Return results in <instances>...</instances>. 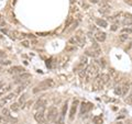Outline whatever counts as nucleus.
I'll use <instances>...</instances> for the list:
<instances>
[{
  "mask_svg": "<svg viewBox=\"0 0 132 124\" xmlns=\"http://www.w3.org/2000/svg\"><path fill=\"white\" fill-rule=\"evenodd\" d=\"M54 85H55V82H54L53 79H51V78L45 79V80L41 81L40 84L33 89V93H37L39 91H43V90H46V89H50V88H52Z\"/></svg>",
  "mask_w": 132,
  "mask_h": 124,
  "instance_id": "obj_1",
  "label": "nucleus"
},
{
  "mask_svg": "<svg viewBox=\"0 0 132 124\" xmlns=\"http://www.w3.org/2000/svg\"><path fill=\"white\" fill-rule=\"evenodd\" d=\"M85 70H86V77H85V79H86V80H89L90 78L97 76V74H98V71H99V67L96 64H92V65L88 66L87 68H85Z\"/></svg>",
  "mask_w": 132,
  "mask_h": 124,
  "instance_id": "obj_2",
  "label": "nucleus"
},
{
  "mask_svg": "<svg viewBox=\"0 0 132 124\" xmlns=\"http://www.w3.org/2000/svg\"><path fill=\"white\" fill-rule=\"evenodd\" d=\"M34 119L40 124H46V121H48L45 117V114H44V110H37L34 114Z\"/></svg>",
  "mask_w": 132,
  "mask_h": 124,
  "instance_id": "obj_3",
  "label": "nucleus"
},
{
  "mask_svg": "<svg viewBox=\"0 0 132 124\" xmlns=\"http://www.w3.org/2000/svg\"><path fill=\"white\" fill-rule=\"evenodd\" d=\"M103 86H105V84L102 82L100 75L96 76L95 79H94V82H93V90H100V89L103 88Z\"/></svg>",
  "mask_w": 132,
  "mask_h": 124,
  "instance_id": "obj_4",
  "label": "nucleus"
},
{
  "mask_svg": "<svg viewBox=\"0 0 132 124\" xmlns=\"http://www.w3.org/2000/svg\"><path fill=\"white\" fill-rule=\"evenodd\" d=\"M57 109L55 107H51L49 108V111H48V115H46V120L48 121H54L57 116Z\"/></svg>",
  "mask_w": 132,
  "mask_h": 124,
  "instance_id": "obj_5",
  "label": "nucleus"
},
{
  "mask_svg": "<svg viewBox=\"0 0 132 124\" xmlns=\"http://www.w3.org/2000/svg\"><path fill=\"white\" fill-rule=\"evenodd\" d=\"M98 11H99V13H101L103 15H108L110 13V11H111V6L109 4H107V2H102L100 5V8Z\"/></svg>",
  "mask_w": 132,
  "mask_h": 124,
  "instance_id": "obj_6",
  "label": "nucleus"
},
{
  "mask_svg": "<svg viewBox=\"0 0 132 124\" xmlns=\"http://www.w3.org/2000/svg\"><path fill=\"white\" fill-rule=\"evenodd\" d=\"M87 62H88V60H87V57H86V56H83V57H81V58H80L79 63H78V65H77L76 67L74 68V71L79 72L80 70H83V69H85L84 67L87 65Z\"/></svg>",
  "mask_w": 132,
  "mask_h": 124,
  "instance_id": "obj_7",
  "label": "nucleus"
},
{
  "mask_svg": "<svg viewBox=\"0 0 132 124\" xmlns=\"http://www.w3.org/2000/svg\"><path fill=\"white\" fill-rule=\"evenodd\" d=\"M92 109H93V103L83 102L81 103V106H80V115H84V114L88 113Z\"/></svg>",
  "mask_w": 132,
  "mask_h": 124,
  "instance_id": "obj_8",
  "label": "nucleus"
},
{
  "mask_svg": "<svg viewBox=\"0 0 132 124\" xmlns=\"http://www.w3.org/2000/svg\"><path fill=\"white\" fill-rule=\"evenodd\" d=\"M8 72L9 74H13V75H19V74H22V72H26V69L22 66H13V67L9 69Z\"/></svg>",
  "mask_w": 132,
  "mask_h": 124,
  "instance_id": "obj_9",
  "label": "nucleus"
},
{
  "mask_svg": "<svg viewBox=\"0 0 132 124\" xmlns=\"http://www.w3.org/2000/svg\"><path fill=\"white\" fill-rule=\"evenodd\" d=\"M78 103H79V102H78V100H74V102H73V104H72V107H71V111H70V120L71 121L74 120V116H75L76 111H77Z\"/></svg>",
  "mask_w": 132,
  "mask_h": 124,
  "instance_id": "obj_10",
  "label": "nucleus"
},
{
  "mask_svg": "<svg viewBox=\"0 0 132 124\" xmlns=\"http://www.w3.org/2000/svg\"><path fill=\"white\" fill-rule=\"evenodd\" d=\"M32 76L31 74H28V72H22V74H19L17 77H15V82H23L24 80H27V79L31 78Z\"/></svg>",
  "mask_w": 132,
  "mask_h": 124,
  "instance_id": "obj_11",
  "label": "nucleus"
},
{
  "mask_svg": "<svg viewBox=\"0 0 132 124\" xmlns=\"http://www.w3.org/2000/svg\"><path fill=\"white\" fill-rule=\"evenodd\" d=\"M46 100L45 99H40L39 101H36L35 106H34V109L35 110H45L46 107Z\"/></svg>",
  "mask_w": 132,
  "mask_h": 124,
  "instance_id": "obj_12",
  "label": "nucleus"
},
{
  "mask_svg": "<svg viewBox=\"0 0 132 124\" xmlns=\"http://www.w3.org/2000/svg\"><path fill=\"white\" fill-rule=\"evenodd\" d=\"M9 34H10V37H11V39H13V40L24 39V37H26V34L20 33V32H18V31H12V32H10Z\"/></svg>",
  "mask_w": 132,
  "mask_h": 124,
  "instance_id": "obj_13",
  "label": "nucleus"
},
{
  "mask_svg": "<svg viewBox=\"0 0 132 124\" xmlns=\"http://www.w3.org/2000/svg\"><path fill=\"white\" fill-rule=\"evenodd\" d=\"M130 82H124L123 85H121V92H122V96H125L128 94V92L130 91Z\"/></svg>",
  "mask_w": 132,
  "mask_h": 124,
  "instance_id": "obj_14",
  "label": "nucleus"
},
{
  "mask_svg": "<svg viewBox=\"0 0 132 124\" xmlns=\"http://www.w3.org/2000/svg\"><path fill=\"white\" fill-rule=\"evenodd\" d=\"M106 33L105 32H101V31H99V32H97L96 33V35H95V39L98 41V42H105L106 41Z\"/></svg>",
  "mask_w": 132,
  "mask_h": 124,
  "instance_id": "obj_15",
  "label": "nucleus"
},
{
  "mask_svg": "<svg viewBox=\"0 0 132 124\" xmlns=\"http://www.w3.org/2000/svg\"><path fill=\"white\" fill-rule=\"evenodd\" d=\"M75 39H76L77 45H79V46H84L85 43H86V39H85V36L80 35V34H78V35L75 36Z\"/></svg>",
  "mask_w": 132,
  "mask_h": 124,
  "instance_id": "obj_16",
  "label": "nucleus"
},
{
  "mask_svg": "<svg viewBox=\"0 0 132 124\" xmlns=\"http://www.w3.org/2000/svg\"><path fill=\"white\" fill-rule=\"evenodd\" d=\"M15 96H17V93H15V92H14V93H9L7 97H5V98H2V99H1V103H2V104L7 103L8 101H10V100H12V99H14Z\"/></svg>",
  "mask_w": 132,
  "mask_h": 124,
  "instance_id": "obj_17",
  "label": "nucleus"
},
{
  "mask_svg": "<svg viewBox=\"0 0 132 124\" xmlns=\"http://www.w3.org/2000/svg\"><path fill=\"white\" fill-rule=\"evenodd\" d=\"M96 24L101 28H108V22L103 19H96Z\"/></svg>",
  "mask_w": 132,
  "mask_h": 124,
  "instance_id": "obj_18",
  "label": "nucleus"
},
{
  "mask_svg": "<svg viewBox=\"0 0 132 124\" xmlns=\"http://www.w3.org/2000/svg\"><path fill=\"white\" fill-rule=\"evenodd\" d=\"M65 51L67 53H71V52H75V51H77V46L76 45H73V44H70L68 43L67 45L65 47Z\"/></svg>",
  "mask_w": 132,
  "mask_h": 124,
  "instance_id": "obj_19",
  "label": "nucleus"
},
{
  "mask_svg": "<svg viewBox=\"0 0 132 124\" xmlns=\"http://www.w3.org/2000/svg\"><path fill=\"white\" fill-rule=\"evenodd\" d=\"M100 77H101V80L103 84H108V82L110 81V79H111V77H110V75H107V74H101L100 75Z\"/></svg>",
  "mask_w": 132,
  "mask_h": 124,
  "instance_id": "obj_20",
  "label": "nucleus"
},
{
  "mask_svg": "<svg viewBox=\"0 0 132 124\" xmlns=\"http://www.w3.org/2000/svg\"><path fill=\"white\" fill-rule=\"evenodd\" d=\"M10 109H11V111H13V112H19V111H20V109H21V106H20L19 103L14 102V103L11 104Z\"/></svg>",
  "mask_w": 132,
  "mask_h": 124,
  "instance_id": "obj_21",
  "label": "nucleus"
},
{
  "mask_svg": "<svg viewBox=\"0 0 132 124\" xmlns=\"http://www.w3.org/2000/svg\"><path fill=\"white\" fill-rule=\"evenodd\" d=\"M122 24H123L124 27H131L132 28V19L124 18L123 21H122Z\"/></svg>",
  "mask_w": 132,
  "mask_h": 124,
  "instance_id": "obj_22",
  "label": "nucleus"
},
{
  "mask_svg": "<svg viewBox=\"0 0 132 124\" xmlns=\"http://www.w3.org/2000/svg\"><path fill=\"white\" fill-rule=\"evenodd\" d=\"M85 53H86V55H87V56H92V57H94V58L98 56V54H97L94 49H87Z\"/></svg>",
  "mask_w": 132,
  "mask_h": 124,
  "instance_id": "obj_23",
  "label": "nucleus"
},
{
  "mask_svg": "<svg viewBox=\"0 0 132 124\" xmlns=\"http://www.w3.org/2000/svg\"><path fill=\"white\" fill-rule=\"evenodd\" d=\"M28 85H29V82H23V84H22L21 86H19V87H18V89H17V91H15V93H19V92H20V91H22V90H24V89H26V87H27V86Z\"/></svg>",
  "mask_w": 132,
  "mask_h": 124,
  "instance_id": "obj_24",
  "label": "nucleus"
},
{
  "mask_svg": "<svg viewBox=\"0 0 132 124\" xmlns=\"http://www.w3.org/2000/svg\"><path fill=\"white\" fill-rule=\"evenodd\" d=\"M130 92H129V94H128V97L125 98V102L129 103V104H132V88H130Z\"/></svg>",
  "mask_w": 132,
  "mask_h": 124,
  "instance_id": "obj_25",
  "label": "nucleus"
},
{
  "mask_svg": "<svg viewBox=\"0 0 132 124\" xmlns=\"http://www.w3.org/2000/svg\"><path fill=\"white\" fill-rule=\"evenodd\" d=\"M96 65H99L101 68H105V66H106V63H105V59H98V60H96V63H95Z\"/></svg>",
  "mask_w": 132,
  "mask_h": 124,
  "instance_id": "obj_26",
  "label": "nucleus"
},
{
  "mask_svg": "<svg viewBox=\"0 0 132 124\" xmlns=\"http://www.w3.org/2000/svg\"><path fill=\"white\" fill-rule=\"evenodd\" d=\"M1 114H2V116H4V117H9V116H10V111L5 108V109H2Z\"/></svg>",
  "mask_w": 132,
  "mask_h": 124,
  "instance_id": "obj_27",
  "label": "nucleus"
},
{
  "mask_svg": "<svg viewBox=\"0 0 132 124\" xmlns=\"http://www.w3.org/2000/svg\"><path fill=\"white\" fill-rule=\"evenodd\" d=\"M128 39H129V35H128V34L122 33L121 35H119V41H120V42H124V41H127Z\"/></svg>",
  "mask_w": 132,
  "mask_h": 124,
  "instance_id": "obj_28",
  "label": "nucleus"
},
{
  "mask_svg": "<svg viewBox=\"0 0 132 124\" xmlns=\"http://www.w3.org/2000/svg\"><path fill=\"white\" fill-rule=\"evenodd\" d=\"M26 100H27V96L26 94H22L20 97V99H19V104H21V106H24V103H26Z\"/></svg>",
  "mask_w": 132,
  "mask_h": 124,
  "instance_id": "obj_29",
  "label": "nucleus"
},
{
  "mask_svg": "<svg viewBox=\"0 0 132 124\" xmlns=\"http://www.w3.org/2000/svg\"><path fill=\"white\" fill-rule=\"evenodd\" d=\"M115 93L117 94V96H122V92H121V86H117V87L115 88Z\"/></svg>",
  "mask_w": 132,
  "mask_h": 124,
  "instance_id": "obj_30",
  "label": "nucleus"
},
{
  "mask_svg": "<svg viewBox=\"0 0 132 124\" xmlns=\"http://www.w3.org/2000/svg\"><path fill=\"white\" fill-rule=\"evenodd\" d=\"M121 32L124 33V34H131L132 33V28H123L121 30Z\"/></svg>",
  "mask_w": 132,
  "mask_h": 124,
  "instance_id": "obj_31",
  "label": "nucleus"
},
{
  "mask_svg": "<svg viewBox=\"0 0 132 124\" xmlns=\"http://www.w3.org/2000/svg\"><path fill=\"white\" fill-rule=\"evenodd\" d=\"M66 111H67V102H66L64 106L62 108V112H61V115L65 117V114H66Z\"/></svg>",
  "mask_w": 132,
  "mask_h": 124,
  "instance_id": "obj_32",
  "label": "nucleus"
},
{
  "mask_svg": "<svg viewBox=\"0 0 132 124\" xmlns=\"http://www.w3.org/2000/svg\"><path fill=\"white\" fill-rule=\"evenodd\" d=\"M94 123H95V124H102L101 116H96L95 119H94Z\"/></svg>",
  "mask_w": 132,
  "mask_h": 124,
  "instance_id": "obj_33",
  "label": "nucleus"
},
{
  "mask_svg": "<svg viewBox=\"0 0 132 124\" xmlns=\"http://www.w3.org/2000/svg\"><path fill=\"white\" fill-rule=\"evenodd\" d=\"M72 22H73V18H72V17H68V18H67V21L65 22V27L68 28V27H70V25L72 24Z\"/></svg>",
  "mask_w": 132,
  "mask_h": 124,
  "instance_id": "obj_34",
  "label": "nucleus"
},
{
  "mask_svg": "<svg viewBox=\"0 0 132 124\" xmlns=\"http://www.w3.org/2000/svg\"><path fill=\"white\" fill-rule=\"evenodd\" d=\"M0 64H1V65H6V66L11 65V60H0Z\"/></svg>",
  "mask_w": 132,
  "mask_h": 124,
  "instance_id": "obj_35",
  "label": "nucleus"
},
{
  "mask_svg": "<svg viewBox=\"0 0 132 124\" xmlns=\"http://www.w3.org/2000/svg\"><path fill=\"white\" fill-rule=\"evenodd\" d=\"M4 87H5V82L2 80H0V94L4 92Z\"/></svg>",
  "mask_w": 132,
  "mask_h": 124,
  "instance_id": "obj_36",
  "label": "nucleus"
},
{
  "mask_svg": "<svg viewBox=\"0 0 132 124\" xmlns=\"http://www.w3.org/2000/svg\"><path fill=\"white\" fill-rule=\"evenodd\" d=\"M57 124H64V116L59 115L58 120H57Z\"/></svg>",
  "mask_w": 132,
  "mask_h": 124,
  "instance_id": "obj_37",
  "label": "nucleus"
},
{
  "mask_svg": "<svg viewBox=\"0 0 132 124\" xmlns=\"http://www.w3.org/2000/svg\"><path fill=\"white\" fill-rule=\"evenodd\" d=\"M22 45H23L24 47H29L30 46V43H29V41H26V40H24V41H22Z\"/></svg>",
  "mask_w": 132,
  "mask_h": 124,
  "instance_id": "obj_38",
  "label": "nucleus"
},
{
  "mask_svg": "<svg viewBox=\"0 0 132 124\" xmlns=\"http://www.w3.org/2000/svg\"><path fill=\"white\" fill-rule=\"evenodd\" d=\"M0 25H5V19L1 14H0Z\"/></svg>",
  "mask_w": 132,
  "mask_h": 124,
  "instance_id": "obj_39",
  "label": "nucleus"
},
{
  "mask_svg": "<svg viewBox=\"0 0 132 124\" xmlns=\"http://www.w3.org/2000/svg\"><path fill=\"white\" fill-rule=\"evenodd\" d=\"M110 30H111V31H117L118 30V25L117 24H114L111 28H110Z\"/></svg>",
  "mask_w": 132,
  "mask_h": 124,
  "instance_id": "obj_40",
  "label": "nucleus"
},
{
  "mask_svg": "<svg viewBox=\"0 0 132 124\" xmlns=\"http://www.w3.org/2000/svg\"><path fill=\"white\" fill-rule=\"evenodd\" d=\"M110 74L114 76V77H117V72L115 71V69H111V70H110Z\"/></svg>",
  "mask_w": 132,
  "mask_h": 124,
  "instance_id": "obj_41",
  "label": "nucleus"
},
{
  "mask_svg": "<svg viewBox=\"0 0 132 124\" xmlns=\"http://www.w3.org/2000/svg\"><path fill=\"white\" fill-rule=\"evenodd\" d=\"M124 1H125V4H127V5H129V6H131V7H132V0H124Z\"/></svg>",
  "mask_w": 132,
  "mask_h": 124,
  "instance_id": "obj_42",
  "label": "nucleus"
},
{
  "mask_svg": "<svg viewBox=\"0 0 132 124\" xmlns=\"http://www.w3.org/2000/svg\"><path fill=\"white\" fill-rule=\"evenodd\" d=\"M0 57H6V53L2 52V51H0Z\"/></svg>",
  "mask_w": 132,
  "mask_h": 124,
  "instance_id": "obj_43",
  "label": "nucleus"
},
{
  "mask_svg": "<svg viewBox=\"0 0 132 124\" xmlns=\"http://www.w3.org/2000/svg\"><path fill=\"white\" fill-rule=\"evenodd\" d=\"M40 36H46V35H49V33H37Z\"/></svg>",
  "mask_w": 132,
  "mask_h": 124,
  "instance_id": "obj_44",
  "label": "nucleus"
},
{
  "mask_svg": "<svg viewBox=\"0 0 132 124\" xmlns=\"http://www.w3.org/2000/svg\"><path fill=\"white\" fill-rule=\"evenodd\" d=\"M125 18H129V19H132V14H130V13H127V14H125Z\"/></svg>",
  "mask_w": 132,
  "mask_h": 124,
  "instance_id": "obj_45",
  "label": "nucleus"
},
{
  "mask_svg": "<svg viewBox=\"0 0 132 124\" xmlns=\"http://www.w3.org/2000/svg\"><path fill=\"white\" fill-rule=\"evenodd\" d=\"M92 4H97V2H99V0H89Z\"/></svg>",
  "mask_w": 132,
  "mask_h": 124,
  "instance_id": "obj_46",
  "label": "nucleus"
},
{
  "mask_svg": "<svg viewBox=\"0 0 132 124\" xmlns=\"http://www.w3.org/2000/svg\"><path fill=\"white\" fill-rule=\"evenodd\" d=\"M116 124H123V123H122V122H118V123H116Z\"/></svg>",
  "mask_w": 132,
  "mask_h": 124,
  "instance_id": "obj_47",
  "label": "nucleus"
},
{
  "mask_svg": "<svg viewBox=\"0 0 132 124\" xmlns=\"http://www.w3.org/2000/svg\"><path fill=\"white\" fill-rule=\"evenodd\" d=\"M71 2H72V4H73V2H74V0H71Z\"/></svg>",
  "mask_w": 132,
  "mask_h": 124,
  "instance_id": "obj_48",
  "label": "nucleus"
}]
</instances>
